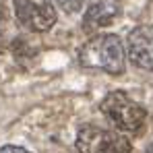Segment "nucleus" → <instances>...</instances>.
<instances>
[{
    "label": "nucleus",
    "mask_w": 153,
    "mask_h": 153,
    "mask_svg": "<svg viewBox=\"0 0 153 153\" xmlns=\"http://www.w3.org/2000/svg\"><path fill=\"white\" fill-rule=\"evenodd\" d=\"M8 48V15L0 6V54Z\"/></svg>",
    "instance_id": "obj_7"
},
{
    "label": "nucleus",
    "mask_w": 153,
    "mask_h": 153,
    "mask_svg": "<svg viewBox=\"0 0 153 153\" xmlns=\"http://www.w3.org/2000/svg\"><path fill=\"white\" fill-rule=\"evenodd\" d=\"M0 153H31L23 149V147H17V145H4V147H0Z\"/></svg>",
    "instance_id": "obj_9"
},
{
    "label": "nucleus",
    "mask_w": 153,
    "mask_h": 153,
    "mask_svg": "<svg viewBox=\"0 0 153 153\" xmlns=\"http://www.w3.org/2000/svg\"><path fill=\"white\" fill-rule=\"evenodd\" d=\"M102 114L122 132L139 134L145 122H147V112L141 103L130 100L124 91H110L100 103Z\"/></svg>",
    "instance_id": "obj_2"
},
{
    "label": "nucleus",
    "mask_w": 153,
    "mask_h": 153,
    "mask_svg": "<svg viewBox=\"0 0 153 153\" xmlns=\"http://www.w3.org/2000/svg\"><path fill=\"white\" fill-rule=\"evenodd\" d=\"M79 60L87 68H100L108 75L124 73V46L114 33L93 35L79 52Z\"/></svg>",
    "instance_id": "obj_1"
},
{
    "label": "nucleus",
    "mask_w": 153,
    "mask_h": 153,
    "mask_svg": "<svg viewBox=\"0 0 153 153\" xmlns=\"http://www.w3.org/2000/svg\"><path fill=\"white\" fill-rule=\"evenodd\" d=\"M79 153H130V141L120 132L108 130L102 126L85 124L76 132Z\"/></svg>",
    "instance_id": "obj_3"
},
{
    "label": "nucleus",
    "mask_w": 153,
    "mask_h": 153,
    "mask_svg": "<svg viewBox=\"0 0 153 153\" xmlns=\"http://www.w3.org/2000/svg\"><path fill=\"white\" fill-rule=\"evenodd\" d=\"M122 10V0H91L85 15H83V29L93 33L102 27L112 25Z\"/></svg>",
    "instance_id": "obj_6"
},
{
    "label": "nucleus",
    "mask_w": 153,
    "mask_h": 153,
    "mask_svg": "<svg viewBox=\"0 0 153 153\" xmlns=\"http://www.w3.org/2000/svg\"><path fill=\"white\" fill-rule=\"evenodd\" d=\"M128 58L134 66L153 73V25H139L128 33Z\"/></svg>",
    "instance_id": "obj_5"
},
{
    "label": "nucleus",
    "mask_w": 153,
    "mask_h": 153,
    "mask_svg": "<svg viewBox=\"0 0 153 153\" xmlns=\"http://www.w3.org/2000/svg\"><path fill=\"white\" fill-rule=\"evenodd\" d=\"M15 13L19 23L31 31H50L56 23L52 0H15Z\"/></svg>",
    "instance_id": "obj_4"
},
{
    "label": "nucleus",
    "mask_w": 153,
    "mask_h": 153,
    "mask_svg": "<svg viewBox=\"0 0 153 153\" xmlns=\"http://www.w3.org/2000/svg\"><path fill=\"white\" fill-rule=\"evenodd\" d=\"M83 2H85V0H58V6H60L64 13L73 15V13H76V10L83 6Z\"/></svg>",
    "instance_id": "obj_8"
},
{
    "label": "nucleus",
    "mask_w": 153,
    "mask_h": 153,
    "mask_svg": "<svg viewBox=\"0 0 153 153\" xmlns=\"http://www.w3.org/2000/svg\"><path fill=\"white\" fill-rule=\"evenodd\" d=\"M147 153H153V143H149V147H147Z\"/></svg>",
    "instance_id": "obj_10"
}]
</instances>
